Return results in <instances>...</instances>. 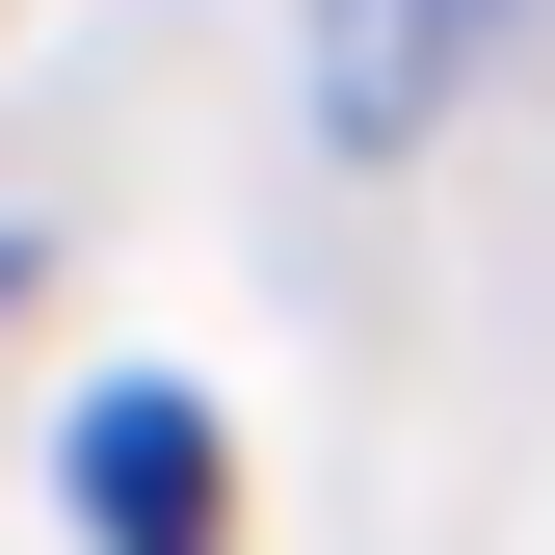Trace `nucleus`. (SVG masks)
<instances>
[{
	"label": "nucleus",
	"mask_w": 555,
	"mask_h": 555,
	"mask_svg": "<svg viewBox=\"0 0 555 555\" xmlns=\"http://www.w3.org/2000/svg\"><path fill=\"white\" fill-rule=\"evenodd\" d=\"M53 503H80V555H238V424L185 371H106L53 424Z\"/></svg>",
	"instance_id": "nucleus-1"
},
{
	"label": "nucleus",
	"mask_w": 555,
	"mask_h": 555,
	"mask_svg": "<svg viewBox=\"0 0 555 555\" xmlns=\"http://www.w3.org/2000/svg\"><path fill=\"white\" fill-rule=\"evenodd\" d=\"M27 292H53V264H27V238H0V318H27Z\"/></svg>",
	"instance_id": "nucleus-3"
},
{
	"label": "nucleus",
	"mask_w": 555,
	"mask_h": 555,
	"mask_svg": "<svg viewBox=\"0 0 555 555\" xmlns=\"http://www.w3.org/2000/svg\"><path fill=\"white\" fill-rule=\"evenodd\" d=\"M503 27L529 0H318V132L344 159H424V132L503 80Z\"/></svg>",
	"instance_id": "nucleus-2"
}]
</instances>
